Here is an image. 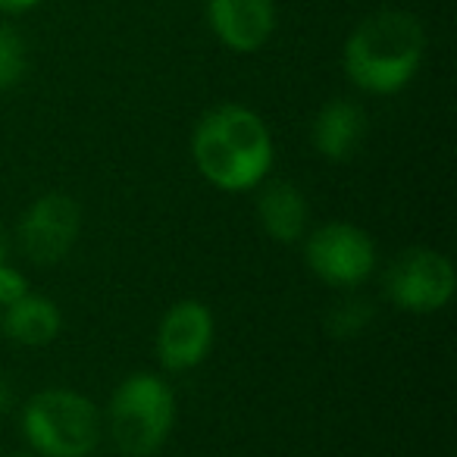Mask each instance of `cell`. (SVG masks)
Returning a JSON list of instances; mask_svg holds the SVG:
<instances>
[{"mask_svg":"<svg viewBox=\"0 0 457 457\" xmlns=\"http://www.w3.org/2000/svg\"><path fill=\"white\" fill-rule=\"evenodd\" d=\"M191 157L197 172L220 191H251L273 166V138L254 110L222 104L195 126Z\"/></svg>","mask_w":457,"mask_h":457,"instance_id":"6da1fadb","label":"cell"},{"mask_svg":"<svg viewBox=\"0 0 457 457\" xmlns=\"http://www.w3.org/2000/svg\"><path fill=\"white\" fill-rule=\"evenodd\" d=\"M426 54V32L404 10L367 16L345 41V72L361 91L395 95L413 76Z\"/></svg>","mask_w":457,"mask_h":457,"instance_id":"7a4b0ae2","label":"cell"},{"mask_svg":"<svg viewBox=\"0 0 457 457\" xmlns=\"http://www.w3.org/2000/svg\"><path fill=\"white\" fill-rule=\"evenodd\" d=\"M22 436L41 457H88L101 445L104 417L72 388H45L22 407Z\"/></svg>","mask_w":457,"mask_h":457,"instance_id":"3957f363","label":"cell"},{"mask_svg":"<svg viewBox=\"0 0 457 457\" xmlns=\"http://www.w3.org/2000/svg\"><path fill=\"white\" fill-rule=\"evenodd\" d=\"M176 423V395L160 376L135 373L116 386L107 426L126 457H151L163 448Z\"/></svg>","mask_w":457,"mask_h":457,"instance_id":"277c9868","label":"cell"},{"mask_svg":"<svg viewBox=\"0 0 457 457\" xmlns=\"http://www.w3.org/2000/svg\"><path fill=\"white\" fill-rule=\"evenodd\" d=\"M304 261L313 276L329 286H361L376 270V245L361 226L329 222L307 236Z\"/></svg>","mask_w":457,"mask_h":457,"instance_id":"5b68a950","label":"cell"},{"mask_svg":"<svg viewBox=\"0 0 457 457\" xmlns=\"http://www.w3.org/2000/svg\"><path fill=\"white\" fill-rule=\"evenodd\" d=\"M386 292L401 311L436 313L454 295V267L432 248H411L386 270Z\"/></svg>","mask_w":457,"mask_h":457,"instance_id":"8992f818","label":"cell"},{"mask_svg":"<svg viewBox=\"0 0 457 457\" xmlns=\"http://www.w3.org/2000/svg\"><path fill=\"white\" fill-rule=\"evenodd\" d=\"M79 228H82L79 201L63 191H51V195L38 197L20 220L22 254L38 267L60 263L76 245Z\"/></svg>","mask_w":457,"mask_h":457,"instance_id":"52a82bcc","label":"cell"},{"mask_svg":"<svg viewBox=\"0 0 457 457\" xmlns=\"http://www.w3.org/2000/svg\"><path fill=\"white\" fill-rule=\"evenodd\" d=\"M210 345H213V313L207 304L185 298L163 313L157 329V354L166 370L188 373L210 354Z\"/></svg>","mask_w":457,"mask_h":457,"instance_id":"ba28073f","label":"cell"},{"mask_svg":"<svg viewBox=\"0 0 457 457\" xmlns=\"http://www.w3.org/2000/svg\"><path fill=\"white\" fill-rule=\"evenodd\" d=\"M207 22L213 35L236 54H254L276 29L273 0H207Z\"/></svg>","mask_w":457,"mask_h":457,"instance_id":"9c48e42d","label":"cell"},{"mask_svg":"<svg viewBox=\"0 0 457 457\" xmlns=\"http://www.w3.org/2000/svg\"><path fill=\"white\" fill-rule=\"evenodd\" d=\"M367 135V116L354 101H329L313 120V147L332 163L351 160L363 145Z\"/></svg>","mask_w":457,"mask_h":457,"instance_id":"30bf717a","label":"cell"},{"mask_svg":"<svg viewBox=\"0 0 457 457\" xmlns=\"http://www.w3.org/2000/svg\"><path fill=\"white\" fill-rule=\"evenodd\" d=\"M257 216L261 226L273 242L295 245L304 238L307 222H311V204L304 191L292 182H270L263 185L257 197Z\"/></svg>","mask_w":457,"mask_h":457,"instance_id":"8fae6325","label":"cell"},{"mask_svg":"<svg viewBox=\"0 0 457 457\" xmlns=\"http://www.w3.org/2000/svg\"><path fill=\"white\" fill-rule=\"evenodd\" d=\"M60 307L51 298H41V295H22L16 304L7 307V336L16 345H26V348H41V345H51L60 336Z\"/></svg>","mask_w":457,"mask_h":457,"instance_id":"7c38bea8","label":"cell"},{"mask_svg":"<svg viewBox=\"0 0 457 457\" xmlns=\"http://www.w3.org/2000/svg\"><path fill=\"white\" fill-rule=\"evenodd\" d=\"M29 70V47L20 29L0 22V91H10L26 79Z\"/></svg>","mask_w":457,"mask_h":457,"instance_id":"4fadbf2b","label":"cell"},{"mask_svg":"<svg viewBox=\"0 0 457 457\" xmlns=\"http://www.w3.org/2000/svg\"><path fill=\"white\" fill-rule=\"evenodd\" d=\"M370 320H373V304H370L367 298L351 295V298L338 301L336 307H329V313H326V329L336 338H354L367 329Z\"/></svg>","mask_w":457,"mask_h":457,"instance_id":"5bb4252c","label":"cell"},{"mask_svg":"<svg viewBox=\"0 0 457 457\" xmlns=\"http://www.w3.org/2000/svg\"><path fill=\"white\" fill-rule=\"evenodd\" d=\"M22 295H29L26 276L10 267V263H0V311H7L10 304H16Z\"/></svg>","mask_w":457,"mask_h":457,"instance_id":"9a60e30c","label":"cell"},{"mask_svg":"<svg viewBox=\"0 0 457 457\" xmlns=\"http://www.w3.org/2000/svg\"><path fill=\"white\" fill-rule=\"evenodd\" d=\"M38 4L41 0H0V13H26Z\"/></svg>","mask_w":457,"mask_h":457,"instance_id":"2e32d148","label":"cell"},{"mask_svg":"<svg viewBox=\"0 0 457 457\" xmlns=\"http://www.w3.org/2000/svg\"><path fill=\"white\" fill-rule=\"evenodd\" d=\"M10 404H13V395H10L7 379H0V413L10 411Z\"/></svg>","mask_w":457,"mask_h":457,"instance_id":"e0dca14e","label":"cell"},{"mask_svg":"<svg viewBox=\"0 0 457 457\" xmlns=\"http://www.w3.org/2000/svg\"><path fill=\"white\" fill-rule=\"evenodd\" d=\"M7 251H10V238H7L4 222H0V263H7Z\"/></svg>","mask_w":457,"mask_h":457,"instance_id":"ac0fdd59","label":"cell"},{"mask_svg":"<svg viewBox=\"0 0 457 457\" xmlns=\"http://www.w3.org/2000/svg\"><path fill=\"white\" fill-rule=\"evenodd\" d=\"M13 457H32V454H13Z\"/></svg>","mask_w":457,"mask_h":457,"instance_id":"d6986e66","label":"cell"}]
</instances>
